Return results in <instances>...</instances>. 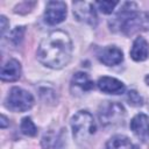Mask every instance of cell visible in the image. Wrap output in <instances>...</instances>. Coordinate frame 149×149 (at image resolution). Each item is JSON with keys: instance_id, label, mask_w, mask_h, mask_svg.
Returning a JSON list of instances; mask_svg holds the SVG:
<instances>
[{"instance_id": "6da1fadb", "label": "cell", "mask_w": 149, "mask_h": 149, "mask_svg": "<svg viewBox=\"0 0 149 149\" xmlns=\"http://www.w3.org/2000/svg\"><path fill=\"white\" fill-rule=\"evenodd\" d=\"M37 59L50 69L66 66L72 55V41L70 35L61 29L50 31L38 44Z\"/></svg>"}, {"instance_id": "7a4b0ae2", "label": "cell", "mask_w": 149, "mask_h": 149, "mask_svg": "<svg viewBox=\"0 0 149 149\" xmlns=\"http://www.w3.org/2000/svg\"><path fill=\"white\" fill-rule=\"evenodd\" d=\"M134 2H125L116 15L109 20V27L113 31H120L126 36L135 35L149 29V13L136 10Z\"/></svg>"}, {"instance_id": "3957f363", "label": "cell", "mask_w": 149, "mask_h": 149, "mask_svg": "<svg viewBox=\"0 0 149 149\" xmlns=\"http://www.w3.org/2000/svg\"><path fill=\"white\" fill-rule=\"evenodd\" d=\"M71 129L72 136L78 143L90 140L97 130L93 115L84 109L78 111L71 119Z\"/></svg>"}, {"instance_id": "277c9868", "label": "cell", "mask_w": 149, "mask_h": 149, "mask_svg": "<svg viewBox=\"0 0 149 149\" xmlns=\"http://www.w3.org/2000/svg\"><path fill=\"white\" fill-rule=\"evenodd\" d=\"M98 116L104 127H114L123 122L126 109L116 101H105L99 106Z\"/></svg>"}, {"instance_id": "5b68a950", "label": "cell", "mask_w": 149, "mask_h": 149, "mask_svg": "<svg viewBox=\"0 0 149 149\" xmlns=\"http://www.w3.org/2000/svg\"><path fill=\"white\" fill-rule=\"evenodd\" d=\"M5 105L13 112H26L33 107L34 97L28 91L14 86L9 90L5 100Z\"/></svg>"}, {"instance_id": "8992f818", "label": "cell", "mask_w": 149, "mask_h": 149, "mask_svg": "<svg viewBox=\"0 0 149 149\" xmlns=\"http://www.w3.org/2000/svg\"><path fill=\"white\" fill-rule=\"evenodd\" d=\"M74 17L86 24L95 27L98 23V16L95 10V5L90 1H76L72 3Z\"/></svg>"}, {"instance_id": "52a82bcc", "label": "cell", "mask_w": 149, "mask_h": 149, "mask_svg": "<svg viewBox=\"0 0 149 149\" xmlns=\"http://www.w3.org/2000/svg\"><path fill=\"white\" fill-rule=\"evenodd\" d=\"M66 17V5L64 1H49L44 10V21L50 26L63 22Z\"/></svg>"}, {"instance_id": "ba28073f", "label": "cell", "mask_w": 149, "mask_h": 149, "mask_svg": "<svg viewBox=\"0 0 149 149\" xmlns=\"http://www.w3.org/2000/svg\"><path fill=\"white\" fill-rule=\"evenodd\" d=\"M130 129L142 142L149 140V118L144 113L136 114L130 121Z\"/></svg>"}, {"instance_id": "9c48e42d", "label": "cell", "mask_w": 149, "mask_h": 149, "mask_svg": "<svg viewBox=\"0 0 149 149\" xmlns=\"http://www.w3.org/2000/svg\"><path fill=\"white\" fill-rule=\"evenodd\" d=\"M98 59L100 61V63L107 66H114L123 61V54L118 47L107 45L100 49V51L98 52Z\"/></svg>"}, {"instance_id": "30bf717a", "label": "cell", "mask_w": 149, "mask_h": 149, "mask_svg": "<svg viewBox=\"0 0 149 149\" xmlns=\"http://www.w3.org/2000/svg\"><path fill=\"white\" fill-rule=\"evenodd\" d=\"M97 86L101 92L107 94H122L126 90V86L121 80L107 76L100 77L97 81Z\"/></svg>"}, {"instance_id": "8fae6325", "label": "cell", "mask_w": 149, "mask_h": 149, "mask_svg": "<svg viewBox=\"0 0 149 149\" xmlns=\"http://www.w3.org/2000/svg\"><path fill=\"white\" fill-rule=\"evenodd\" d=\"M22 73L21 64L17 59L10 58L8 59L1 68L0 78L2 81H16Z\"/></svg>"}, {"instance_id": "7c38bea8", "label": "cell", "mask_w": 149, "mask_h": 149, "mask_svg": "<svg viewBox=\"0 0 149 149\" xmlns=\"http://www.w3.org/2000/svg\"><path fill=\"white\" fill-rule=\"evenodd\" d=\"M130 57L135 62H143L149 56V43L147 40L142 36H137L132 45V49L129 51Z\"/></svg>"}, {"instance_id": "4fadbf2b", "label": "cell", "mask_w": 149, "mask_h": 149, "mask_svg": "<svg viewBox=\"0 0 149 149\" xmlns=\"http://www.w3.org/2000/svg\"><path fill=\"white\" fill-rule=\"evenodd\" d=\"M94 88V83L90 79L86 72H76L71 79V90H78L80 93L88 92Z\"/></svg>"}, {"instance_id": "5bb4252c", "label": "cell", "mask_w": 149, "mask_h": 149, "mask_svg": "<svg viewBox=\"0 0 149 149\" xmlns=\"http://www.w3.org/2000/svg\"><path fill=\"white\" fill-rule=\"evenodd\" d=\"M104 149H139V147L125 135H114L106 142Z\"/></svg>"}, {"instance_id": "9a60e30c", "label": "cell", "mask_w": 149, "mask_h": 149, "mask_svg": "<svg viewBox=\"0 0 149 149\" xmlns=\"http://www.w3.org/2000/svg\"><path fill=\"white\" fill-rule=\"evenodd\" d=\"M20 129H21V133L27 136H35L37 134V127L35 126V123L29 116H26L21 120Z\"/></svg>"}, {"instance_id": "2e32d148", "label": "cell", "mask_w": 149, "mask_h": 149, "mask_svg": "<svg viewBox=\"0 0 149 149\" xmlns=\"http://www.w3.org/2000/svg\"><path fill=\"white\" fill-rule=\"evenodd\" d=\"M127 101L133 107H140V106L143 105L142 95L135 90H130V91L127 92Z\"/></svg>"}, {"instance_id": "e0dca14e", "label": "cell", "mask_w": 149, "mask_h": 149, "mask_svg": "<svg viewBox=\"0 0 149 149\" xmlns=\"http://www.w3.org/2000/svg\"><path fill=\"white\" fill-rule=\"evenodd\" d=\"M24 27L23 26H20V27H16L15 29L12 30L10 33V36H9V40L10 42L14 44V45H17L21 43V41L23 40V36H24Z\"/></svg>"}, {"instance_id": "ac0fdd59", "label": "cell", "mask_w": 149, "mask_h": 149, "mask_svg": "<svg viewBox=\"0 0 149 149\" xmlns=\"http://www.w3.org/2000/svg\"><path fill=\"white\" fill-rule=\"evenodd\" d=\"M94 5L98 7V9L101 13H104V14H111L114 10V8L118 5V2L116 1H97Z\"/></svg>"}, {"instance_id": "d6986e66", "label": "cell", "mask_w": 149, "mask_h": 149, "mask_svg": "<svg viewBox=\"0 0 149 149\" xmlns=\"http://www.w3.org/2000/svg\"><path fill=\"white\" fill-rule=\"evenodd\" d=\"M8 20L6 19V16L5 15H1L0 16V28H1V35L3 36L5 35V33H6V30H7V28H8Z\"/></svg>"}, {"instance_id": "ffe728a7", "label": "cell", "mask_w": 149, "mask_h": 149, "mask_svg": "<svg viewBox=\"0 0 149 149\" xmlns=\"http://www.w3.org/2000/svg\"><path fill=\"white\" fill-rule=\"evenodd\" d=\"M8 125H9V121H8L7 116L3 115V114H1V116H0V127L2 129H5L6 127H8Z\"/></svg>"}, {"instance_id": "44dd1931", "label": "cell", "mask_w": 149, "mask_h": 149, "mask_svg": "<svg viewBox=\"0 0 149 149\" xmlns=\"http://www.w3.org/2000/svg\"><path fill=\"white\" fill-rule=\"evenodd\" d=\"M144 80H146V83H147V85L149 86V74H147V76H146V78H144Z\"/></svg>"}]
</instances>
